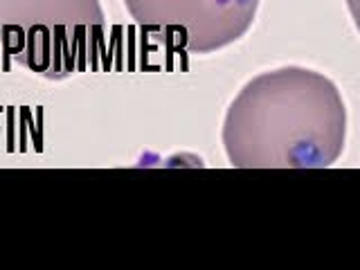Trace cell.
Segmentation results:
<instances>
[{"label": "cell", "mask_w": 360, "mask_h": 270, "mask_svg": "<svg viewBox=\"0 0 360 270\" xmlns=\"http://www.w3.org/2000/svg\"><path fill=\"white\" fill-rule=\"evenodd\" d=\"M347 120L331 77L281 65L252 77L234 95L221 142L236 169H324L345 151Z\"/></svg>", "instance_id": "6da1fadb"}, {"label": "cell", "mask_w": 360, "mask_h": 270, "mask_svg": "<svg viewBox=\"0 0 360 270\" xmlns=\"http://www.w3.org/2000/svg\"><path fill=\"white\" fill-rule=\"evenodd\" d=\"M104 30L101 0H0V50L45 79L84 68Z\"/></svg>", "instance_id": "7a4b0ae2"}, {"label": "cell", "mask_w": 360, "mask_h": 270, "mask_svg": "<svg viewBox=\"0 0 360 270\" xmlns=\"http://www.w3.org/2000/svg\"><path fill=\"white\" fill-rule=\"evenodd\" d=\"M142 30L172 37L191 54H214L252 27L262 0H122Z\"/></svg>", "instance_id": "3957f363"}, {"label": "cell", "mask_w": 360, "mask_h": 270, "mask_svg": "<svg viewBox=\"0 0 360 270\" xmlns=\"http://www.w3.org/2000/svg\"><path fill=\"white\" fill-rule=\"evenodd\" d=\"M345 5L349 9V16H352L358 34H360V0H345Z\"/></svg>", "instance_id": "277c9868"}]
</instances>
